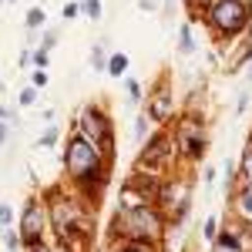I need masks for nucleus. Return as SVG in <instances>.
I'll list each match as a JSON object with an SVG mask.
<instances>
[{"label": "nucleus", "mask_w": 252, "mask_h": 252, "mask_svg": "<svg viewBox=\"0 0 252 252\" xmlns=\"http://www.w3.org/2000/svg\"><path fill=\"white\" fill-rule=\"evenodd\" d=\"M54 141H58V128H54V125H51V128H47V131H44V135L37 138V145H40V148H51V145H54Z\"/></svg>", "instance_id": "nucleus-24"}, {"label": "nucleus", "mask_w": 252, "mask_h": 252, "mask_svg": "<svg viewBox=\"0 0 252 252\" xmlns=\"http://www.w3.org/2000/svg\"><path fill=\"white\" fill-rule=\"evenodd\" d=\"M0 3H3V0H0Z\"/></svg>", "instance_id": "nucleus-36"}, {"label": "nucleus", "mask_w": 252, "mask_h": 252, "mask_svg": "<svg viewBox=\"0 0 252 252\" xmlns=\"http://www.w3.org/2000/svg\"><path fill=\"white\" fill-rule=\"evenodd\" d=\"M175 155H178V148H175V135H168V131H155V135L141 145V152H138V158H135V168L158 175L161 168L172 165Z\"/></svg>", "instance_id": "nucleus-6"}, {"label": "nucleus", "mask_w": 252, "mask_h": 252, "mask_svg": "<svg viewBox=\"0 0 252 252\" xmlns=\"http://www.w3.org/2000/svg\"><path fill=\"white\" fill-rule=\"evenodd\" d=\"M239 175H242V182H249V185H252V138H249V145H246V152H242Z\"/></svg>", "instance_id": "nucleus-15"}, {"label": "nucleus", "mask_w": 252, "mask_h": 252, "mask_svg": "<svg viewBox=\"0 0 252 252\" xmlns=\"http://www.w3.org/2000/svg\"><path fill=\"white\" fill-rule=\"evenodd\" d=\"M145 115L152 118L155 125H165V121L175 118V94H172L168 84H158L155 91L148 94V101H145Z\"/></svg>", "instance_id": "nucleus-9"}, {"label": "nucleus", "mask_w": 252, "mask_h": 252, "mask_svg": "<svg viewBox=\"0 0 252 252\" xmlns=\"http://www.w3.org/2000/svg\"><path fill=\"white\" fill-rule=\"evenodd\" d=\"M81 14V3H67V7H64V17H78Z\"/></svg>", "instance_id": "nucleus-30"}, {"label": "nucleus", "mask_w": 252, "mask_h": 252, "mask_svg": "<svg viewBox=\"0 0 252 252\" xmlns=\"http://www.w3.org/2000/svg\"><path fill=\"white\" fill-rule=\"evenodd\" d=\"M202 178H205V185H212V182H215V168H205V175H202Z\"/></svg>", "instance_id": "nucleus-34"}, {"label": "nucleus", "mask_w": 252, "mask_h": 252, "mask_svg": "<svg viewBox=\"0 0 252 252\" xmlns=\"http://www.w3.org/2000/svg\"><path fill=\"white\" fill-rule=\"evenodd\" d=\"M91 67H94V71H108V51H104L101 40L91 47Z\"/></svg>", "instance_id": "nucleus-14"}, {"label": "nucleus", "mask_w": 252, "mask_h": 252, "mask_svg": "<svg viewBox=\"0 0 252 252\" xmlns=\"http://www.w3.org/2000/svg\"><path fill=\"white\" fill-rule=\"evenodd\" d=\"M152 125H155V121L145 115V111L135 118V141H138V145H145V141L152 138Z\"/></svg>", "instance_id": "nucleus-12"}, {"label": "nucleus", "mask_w": 252, "mask_h": 252, "mask_svg": "<svg viewBox=\"0 0 252 252\" xmlns=\"http://www.w3.org/2000/svg\"><path fill=\"white\" fill-rule=\"evenodd\" d=\"M40 24H44V10H40V7L27 10V31H34V27H40Z\"/></svg>", "instance_id": "nucleus-21"}, {"label": "nucleus", "mask_w": 252, "mask_h": 252, "mask_svg": "<svg viewBox=\"0 0 252 252\" xmlns=\"http://www.w3.org/2000/svg\"><path fill=\"white\" fill-rule=\"evenodd\" d=\"M54 44H58V31H47V34H44V44H40V47H44V51H51Z\"/></svg>", "instance_id": "nucleus-27"}, {"label": "nucleus", "mask_w": 252, "mask_h": 252, "mask_svg": "<svg viewBox=\"0 0 252 252\" xmlns=\"http://www.w3.org/2000/svg\"><path fill=\"white\" fill-rule=\"evenodd\" d=\"M205 24L212 27L215 37L232 40L246 34L252 24V3L249 0H212L205 7Z\"/></svg>", "instance_id": "nucleus-2"}, {"label": "nucleus", "mask_w": 252, "mask_h": 252, "mask_svg": "<svg viewBox=\"0 0 252 252\" xmlns=\"http://www.w3.org/2000/svg\"><path fill=\"white\" fill-rule=\"evenodd\" d=\"M47 205L40 202V198H27V205H24V215H20V246L24 249H34L44 242V232H47Z\"/></svg>", "instance_id": "nucleus-8"}, {"label": "nucleus", "mask_w": 252, "mask_h": 252, "mask_svg": "<svg viewBox=\"0 0 252 252\" xmlns=\"http://www.w3.org/2000/svg\"><path fill=\"white\" fill-rule=\"evenodd\" d=\"M175 148L185 161H202L205 158V148H209V135H205V121L198 115H182L175 121Z\"/></svg>", "instance_id": "nucleus-4"}, {"label": "nucleus", "mask_w": 252, "mask_h": 252, "mask_svg": "<svg viewBox=\"0 0 252 252\" xmlns=\"http://www.w3.org/2000/svg\"><path fill=\"white\" fill-rule=\"evenodd\" d=\"M34 88H47V71H37L34 67Z\"/></svg>", "instance_id": "nucleus-28"}, {"label": "nucleus", "mask_w": 252, "mask_h": 252, "mask_svg": "<svg viewBox=\"0 0 252 252\" xmlns=\"http://www.w3.org/2000/svg\"><path fill=\"white\" fill-rule=\"evenodd\" d=\"M158 212L165 215V222L168 225H182L185 222V212H189V205H192V189H189V182H182V178H175V182H161V192H158Z\"/></svg>", "instance_id": "nucleus-7"}, {"label": "nucleus", "mask_w": 252, "mask_h": 252, "mask_svg": "<svg viewBox=\"0 0 252 252\" xmlns=\"http://www.w3.org/2000/svg\"><path fill=\"white\" fill-rule=\"evenodd\" d=\"M212 252H246L239 235L232 232V225H225V232H219V239L212 242Z\"/></svg>", "instance_id": "nucleus-11"}, {"label": "nucleus", "mask_w": 252, "mask_h": 252, "mask_svg": "<svg viewBox=\"0 0 252 252\" xmlns=\"http://www.w3.org/2000/svg\"><path fill=\"white\" fill-rule=\"evenodd\" d=\"M31 54H34V51H24V54H20V67H34V64H31Z\"/></svg>", "instance_id": "nucleus-33"}, {"label": "nucleus", "mask_w": 252, "mask_h": 252, "mask_svg": "<svg viewBox=\"0 0 252 252\" xmlns=\"http://www.w3.org/2000/svg\"><path fill=\"white\" fill-rule=\"evenodd\" d=\"M246 64H249V67H246V81L252 84V54H249V61H246Z\"/></svg>", "instance_id": "nucleus-35"}, {"label": "nucleus", "mask_w": 252, "mask_h": 252, "mask_svg": "<svg viewBox=\"0 0 252 252\" xmlns=\"http://www.w3.org/2000/svg\"><path fill=\"white\" fill-rule=\"evenodd\" d=\"M10 215H14V209H10L7 202H0V229H7V225H10Z\"/></svg>", "instance_id": "nucleus-26"}, {"label": "nucleus", "mask_w": 252, "mask_h": 252, "mask_svg": "<svg viewBox=\"0 0 252 252\" xmlns=\"http://www.w3.org/2000/svg\"><path fill=\"white\" fill-rule=\"evenodd\" d=\"M125 91H128V104L135 108L138 101H141V84H138V81L131 78V81H128V84H125Z\"/></svg>", "instance_id": "nucleus-20"}, {"label": "nucleus", "mask_w": 252, "mask_h": 252, "mask_svg": "<svg viewBox=\"0 0 252 252\" xmlns=\"http://www.w3.org/2000/svg\"><path fill=\"white\" fill-rule=\"evenodd\" d=\"M158 192H161V178L152 172H135L125 178V185H121V202H118V209H145V205H155L158 202Z\"/></svg>", "instance_id": "nucleus-5"}, {"label": "nucleus", "mask_w": 252, "mask_h": 252, "mask_svg": "<svg viewBox=\"0 0 252 252\" xmlns=\"http://www.w3.org/2000/svg\"><path fill=\"white\" fill-rule=\"evenodd\" d=\"M202 235H205L209 242H215V239H219V219H205V229H202Z\"/></svg>", "instance_id": "nucleus-22"}, {"label": "nucleus", "mask_w": 252, "mask_h": 252, "mask_svg": "<svg viewBox=\"0 0 252 252\" xmlns=\"http://www.w3.org/2000/svg\"><path fill=\"white\" fill-rule=\"evenodd\" d=\"M74 135H81L84 141L97 145L108 158H115V125H111L108 111H101L94 104L81 108L78 118H74Z\"/></svg>", "instance_id": "nucleus-3"}, {"label": "nucleus", "mask_w": 252, "mask_h": 252, "mask_svg": "<svg viewBox=\"0 0 252 252\" xmlns=\"http://www.w3.org/2000/svg\"><path fill=\"white\" fill-rule=\"evenodd\" d=\"M232 205H235V215H239L242 222H252V185L249 182H242L232 192Z\"/></svg>", "instance_id": "nucleus-10"}, {"label": "nucleus", "mask_w": 252, "mask_h": 252, "mask_svg": "<svg viewBox=\"0 0 252 252\" xmlns=\"http://www.w3.org/2000/svg\"><path fill=\"white\" fill-rule=\"evenodd\" d=\"M178 51H182V54H192V51H195L192 27H189V24H182V34H178Z\"/></svg>", "instance_id": "nucleus-16"}, {"label": "nucleus", "mask_w": 252, "mask_h": 252, "mask_svg": "<svg viewBox=\"0 0 252 252\" xmlns=\"http://www.w3.org/2000/svg\"><path fill=\"white\" fill-rule=\"evenodd\" d=\"M81 14L91 17V20H101V0H84L81 3Z\"/></svg>", "instance_id": "nucleus-17"}, {"label": "nucleus", "mask_w": 252, "mask_h": 252, "mask_svg": "<svg viewBox=\"0 0 252 252\" xmlns=\"http://www.w3.org/2000/svg\"><path fill=\"white\" fill-rule=\"evenodd\" d=\"M34 101H37V88H24V91H20V104H24V108H31Z\"/></svg>", "instance_id": "nucleus-25"}, {"label": "nucleus", "mask_w": 252, "mask_h": 252, "mask_svg": "<svg viewBox=\"0 0 252 252\" xmlns=\"http://www.w3.org/2000/svg\"><path fill=\"white\" fill-rule=\"evenodd\" d=\"M7 138H10V128H7V121H0V148L7 145Z\"/></svg>", "instance_id": "nucleus-31"}, {"label": "nucleus", "mask_w": 252, "mask_h": 252, "mask_svg": "<svg viewBox=\"0 0 252 252\" xmlns=\"http://www.w3.org/2000/svg\"><path fill=\"white\" fill-rule=\"evenodd\" d=\"M115 252H158V246H145V242H121Z\"/></svg>", "instance_id": "nucleus-18"}, {"label": "nucleus", "mask_w": 252, "mask_h": 252, "mask_svg": "<svg viewBox=\"0 0 252 252\" xmlns=\"http://www.w3.org/2000/svg\"><path fill=\"white\" fill-rule=\"evenodd\" d=\"M3 242H7V252H20V235L17 232L3 229Z\"/></svg>", "instance_id": "nucleus-23"}, {"label": "nucleus", "mask_w": 252, "mask_h": 252, "mask_svg": "<svg viewBox=\"0 0 252 252\" xmlns=\"http://www.w3.org/2000/svg\"><path fill=\"white\" fill-rule=\"evenodd\" d=\"M246 108H249V91H242V94H239V101H235V111H239V115H242Z\"/></svg>", "instance_id": "nucleus-29"}, {"label": "nucleus", "mask_w": 252, "mask_h": 252, "mask_svg": "<svg viewBox=\"0 0 252 252\" xmlns=\"http://www.w3.org/2000/svg\"><path fill=\"white\" fill-rule=\"evenodd\" d=\"M125 71H128V54H121V51L111 54V58H108V74H111V78H121Z\"/></svg>", "instance_id": "nucleus-13"}, {"label": "nucleus", "mask_w": 252, "mask_h": 252, "mask_svg": "<svg viewBox=\"0 0 252 252\" xmlns=\"http://www.w3.org/2000/svg\"><path fill=\"white\" fill-rule=\"evenodd\" d=\"M138 3H141V10H155L161 0H138Z\"/></svg>", "instance_id": "nucleus-32"}, {"label": "nucleus", "mask_w": 252, "mask_h": 252, "mask_svg": "<svg viewBox=\"0 0 252 252\" xmlns=\"http://www.w3.org/2000/svg\"><path fill=\"white\" fill-rule=\"evenodd\" d=\"M31 64H34L37 71H44V67L51 64V51H44V47H37V51L31 54Z\"/></svg>", "instance_id": "nucleus-19"}, {"label": "nucleus", "mask_w": 252, "mask_h": 252, "mask_svg": "<svg viewBox=\"0 0 252 252\" xmlns=\"http://www.w3.org/2000/svg\"><path fill=\"white\" fill-rule=\"evenodd\" d=\"M165 215L158 212V205H145V209H118L111 219V235L121 242H145V246H158L165 239Z\"/></svg>", "instance_id": "nucleus-1"}]
</instances>
